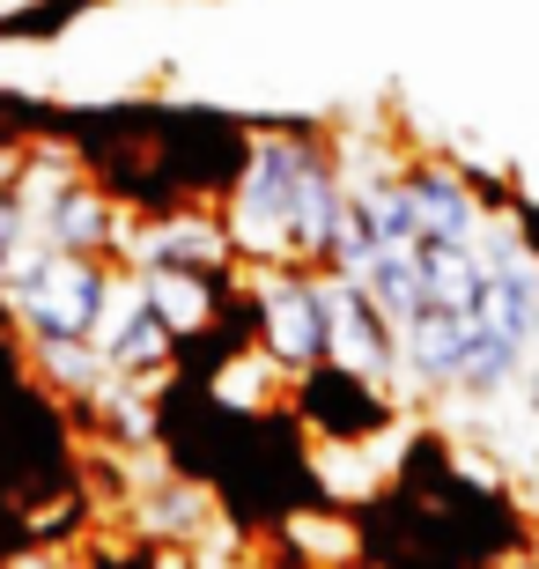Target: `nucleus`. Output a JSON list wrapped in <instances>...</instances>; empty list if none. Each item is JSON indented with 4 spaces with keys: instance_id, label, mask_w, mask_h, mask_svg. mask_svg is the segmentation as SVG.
I'll use <instances>...</instances> for the list:
<instances>
[{
    "instance_id": "1",
    "label": "nucleus",
    "mask_w": 539,
    "mask_h": 569,
    "mask_svg": "<svg viewBox=\"0 0 539 569\" xmlns=\"http://www.w3.org/2000/svg\"><path fill=\"white\" fill-rule=\"evenodd\" d=\"M326 148V133L311 127H273V133H251L244 148V170L229 186V252L237 259H259V267H296L289 259V237H296V192H303V170L311 156Z\"/></svg>"
},
{
    "instance_id": "2",
    "label": "nucleus",
    "mask_w": 539,
    "mask_h": 569,
    "mask_svg": "<svg viewBox=\"0 0 539 569\" xmlns=\"http://www.w3.org/2000/svg\"><path fill=\"white\" fill-rule=\"evenodd\" d=\"M0 296H8V311L38 340H97L104 318H111L119 281H111L104 259H67V252H52V244H30Z\"/></svg>"
},
{
    "instance_id": "3",
    "label": "nucleus",
    "mask_w": 539,
    "mask_h": 569,
    "mask_svg": "<svg viewBox=\"0 0 539 569\" xmlns=\"http://www.w3.org/2000/svg\"><path fill=\"white\" fill-rule=\"evenodd\" d=\"M259 340H267L273 370H318L326 362V274L318 267H259Z\"/></svg>"
},
{
    "instance_id": "4",
    "label": "nucleus",
    "mask_w": 539,
    "mask_h": 569,
    "mask_svg": "<svg viewBox=\"0 0 539 569\" xmlns=\"http://www.w3.org/2000/svg\"><path fill=\"white\" fill-rule=\"evenodd\" d=\"M126 259H133V274H222L229 259V230H222V214L208 208H163L148 230H133L119 244Z\"/></svg>"
},
{
    "instance_id": "5",
    "label": "nucleus",
    "mask_w": 539,
    "mask_h": 569,
    "mask_svg": "<svg viewBox=\"0 0 539 569\" xmlns=\"http://www.w3.org/2000/svg\"><path fill=\"white\" fill-rule=\"evenodd\" d=\"M326 362L348 370V378H370V385H385L399 370V333L385 326V311L370 303L362 281L326 274Z\"/></svg>"
},
{
    "instance_id": "6",
    "label": "nucleus",
    "mask_w": 539,
    "mask_h": 569,
    "mask_svg": "<svg viewBox=\"0 0 539 569\" xmlns=\"http://www.w3.org/2000/svg\"><path fill=\"white\" fill-rule=\"evenodd\" d=\"M296 415H303L326 443H362V437H377V429L392 422L385 385L348 378V370H332V362H318V370L296 378Z\"/></svg>"
},
{
    "instance_id": "7",
    "label": "nucleus",
    "mask_w": 539,
    "mask_h": 569,
    "mask_svg": "<svg viewBox=\"0 0 539 569\" xmlns=\"http://www.w3.org/2000/svg\"><path fill=\"white\" fill-rule=\"evenodd\" d=\"M30 230H38V244H52V252H67V259H104V252L126 244L119 200H111L104 186H89V178H67V186L38 208Z\"/></svg>"
},
{
    "instance_id": "8",
    "label": "nucleus",
    "mask_w": 539,
    "mask_h": 569,
    "mask_svg": "<svg viewBox=\"0 0 539 569\" xmlns=\"http://www.w3.org/2000/svg\"><path fill=\"white\" fill-rule=\"evenodd\" d=\"M399 186H407L415 230L429 237V244H473L480 208H473V192H466V178H458L451 163H407V170H399Z\"/></svg>"
},
{
    "instance_id": "9",
    "label": "nucleus",
    "mask_w": 539,
    "mask_h": 569,
    "mask_svg": "<svg viewBox=\"0 0 539 569\" xmlns=\"http://www.w3.org/2000/svg\"><path fill=\"white\" fill-rule=\"evenodd\" d=\"M170 348H178V340H170L163 318L141 303V289L111 296V318H104V333H97V356H104L111 378H148V370H163Z\"/></svg>"
},
{
    "instance_id": "10",
    "label": "nucleus",
    "mask_w": 539,
    "mask_h": 569,
    "mask_svg": "<svg viewBox=\"0 0 539 569\" xmlns=\"http://www.w3.org/2000/svg\"><path fill=\"white\" fill-rule=\"evenodd\" d=\"M466 348H473V326L451 318V311H421L415 326H399V362H407L415 385H429V392H458Z\"/></svg>"
},
{
    "instance_id": "11",
    "label": "nucleus",
    "mask_w": 539,
    "mask_h": 569,
    "mask_svg": "<svg viewBox=\"0 0 539 569\" xmlns=\"http://www.w3.org/2000/svg\"><path fill=\"white\" fill-rule=\"evenodd\" d=\"M133 289H141V303L156 318H163V333L170 340H192V333H208L214 311L229 303L222 274H133Z\"/></svg>"
},
{
    "instance_id": "12",
    "label": "nucleus",
    "mask_w": 539,
    "mask_h": 569,
    "mask_svg": "<svg viewBox=\"0 0 539 569\" xmlns=\"http://www.w3.org/2000/svg\"><path fill=\"white\" fill-rule=\"evenodd\" d=\"M415 267H421V311H451V318L473 311V296H480L473 244H429V237H421Z\"/></svg>"
},
{
    "instance_id": "13",
    "label": "nucleus",
    "mask_w": 539,
    "mask_h": 569,
    "mask_svg": "<svg viewBox=\"0 0 539 569\" xmlns=\"http://www.w3.org/2000/svg\"><path fill=\"white\" fill-rule=\"evenodd\" d=\"M362 289H370V303L385 311V326H415L421 318V267H415V244H377L370 274H362Z\"/></svg>"
},
{
    "instance_id": "14",
    "label": "nucleus",
    "mask_w": 539,
    "mask_h": 569,
    "mask_svg": "<svg viewBox=\"0 0 539 569\" xmlns=\"http://www.w3.org/2000/svg\"><path fill=\"white\" fill-rule=\"evenodd\" d=\"M525 378V348L502 333H473V348H466V370H458V392L466 400H496V392H510V385Z\"/></svg>"
},
{
    "instance_id": "15",
    "label": "nucleus",
    "mask_w": 539,
    "mask_h": 569,
    "mask_svg": "<svg viewBox=\"0 0 539 569\" xmlns=\"http://www.w3.org/2000/svg\"><path fill=\"white\" fill-rule=\"evenodd\" d=\"M38 362H44V378L67 385V392H104L111 385L97 340H38Z\"/></svg>"
},
{
    "instance_id": "16",
    "label": "nucleus",
    "mask_w": 539,
    "mask_h": 569,
    "mask_svg": "<svg viewBox=\"0 0 539 569\" xmlns=\"http://www.w3.org/2000/svg\"><path fill=\"white\" fill-rule=\"evenodd\" d=\"M38 244V230H30V214H22L16 186H0V289H8V274L22 267V252Z\"/></svg>"
},
{
    "instance_id": "17",
    "label": "nucleus",
    "mask_w": 539,
    "mask_h": 569,
    "mask_svg": "<svg viewBox=\"0 0 539 569\" xmlns=\"http://www.w3.org/2000/svg\"><path fill=\"white\" fill-rule=\"evenodd\" d=\"M458 178H466V192H473V208H480V214L518 208V186H510L502 170H488V163H458Z\"/></svg>"
},
{
    "instance_id": "18",
    "label": "nucleus",
    "mask_w": 539,
    "mask_h": 569,
    "mask_svg": "<svg viewBox=\"0 0 539 569\" xmlns=\"http://www.w3.org/2000/svg\"><path fill=\"white\" fill-rule=\"evenodd\" d=\"M192 518H200V488H170L148 503V526H192Z\"/></svg>"
},
{
    "instance_id": "19",
    "label": "nucleus",
    "mask_w": 539,
    "mask_h": 569,
    "mask_svg": "<svg viewBox=\"0 0 539 569\" xmlns=\"http://www.w3.org/2000/svg\"><path fill=\"white\" fill-rule=\"evenodd\" d=\"M510 222H518V244H525V259H539V200H532V192H518V208H510Z\"/></svg>"
},
{
    "instance_id": "20",
    "label": "nucleus",
    "mask_w": 539,
    "mask_h": 569,
    "mask_svg": "<svg viewBox=\"0 0 539 569\" xmlns=\"http://www.w3.org/2000/svg\"><path fill=\"white\" fill-rule=\"evenodd\" d=\"M525 385H532V415H539V362H532V378H525Z\"/></svg>"
},
{
    "instance_id": "21",
    "label": "nucleus",
    "mask_w": 539,
    "mask_h": 569,
    "mask_svg": "<svg viewBox=\"0 0 539 569\" xmlns=\"http://www.w3.org/2000/svg\"><path fill=\"white\" fill-rule=\"evenodd\" d=\"M0 186H8V163H0Z\"/></svg>"
},
{
    "instance_id": "22",
    "label": "nucleus",
    "mask_w": 539,
    "mask_h": 569,
    "mask_svg": "<svg viewBox=\"0 0 539 569\" xmlns=\"http://www.w3.org/2000/svg\"><path fill=\"white\" fill-rule=\"evenodd\" d=\"M518 569H539V562H518Z\"/></svg>"
}]
</instances>
